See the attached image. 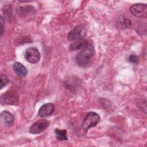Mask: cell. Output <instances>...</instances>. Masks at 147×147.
<instances>
[{"label": "cell", "instance_id": "obj_16", "mask_svg": "<svg viewBox=\"0 0 147 147\" xmlns=\"http://www.w3.org/2000/svg\"><path fill=\"white\" fill-rule=\"evenodd\" d=\"M128 60L132 63L137 64L139 63V57L136 55H130L128 57Z\"/></svg>", "mask_w": 147, "mask_h": 147}, {"label": "cell", "instance_id": "obj_12", "mask_svg": "<svg viewBox=\"0 0 147 147\" xmlns=\"http://www.w3.org/2000/svg\"><path fill=\"white\" fill-rule=\"evenodd\" d=\"M88 42V41L87 40L84 39L76 40L70 45L69 49L71 51L81 49Z\"/></svg>", "mask_w": 147, "mask_h": 147}, {"label": "cell", "instance_id": "obj_14", "mask_svg": "<svg viewBox=\"0 0 147 147\" xmlns=\"http://www.w3.org/2000/svg\"><path fill=\"white\" fill-rule=\"evenodd\" d=\"M19 11V14L22 16V17H25L27 16L29 13L30 14H33L34 13V9L29 6H22L20 7L18 9Z\"/></svg>", "mask_w": 147, "mask_h": 147}, {"label": "cell", "instance_id": "obj_9", "mask_svg": "<svg viewBox=\"0 0 147 147\" xmlns=\"http://www.w3.org/2000/svg\"><path fill=\"white\" fill-rule=\"evenodd\" d=\"M1 121L6 126H12L14 123V115L10 112L5 110L1 113Z\"/></svg>", "mask_w": 147, "mask_h": 147}, {"label": "cell", "instance_id": "obj_15", "mask_svg": "<svg viewBox=\"0 0 147 147\" xmlns=\"http://www.w3.org/2000/svg\"><path fill=\"white\" fill-rule=\"evenodd\" d=\"M1 79V89H2L5 86H6L9 82V79L6 75L1 74L0 76Z\"/></svg>", "mask_w": 147, "mask_h": 147}, {"label": "cell", "instance_id": "obj_11", "mask_svg": "<svg viewBox=\"0 0 147 147\" xmlns=\"http://www.w3.org/2000/svg\"><path fill=\"white\" fill-rule=\"evenodd\" d=\"M13 69L14 72L20 77H25L28 74L26 67L19 62H15L13 65Z\"/></svg>", "mask_w": 147, "mask_h": 147}, {"label": "cell", "instance_id": "obj_17", "mask_svg": "<svg viewBox=\"0 0 147 147\" xmlns=\"http://www.w3.org/2000/svg\"><path fill=\"white\" fill-rule=\"evenodd\" d=\"M0 24H1V31H0V33H1V36L2 35L3 32V29H4V20L3 17L1 16V21H0Z\"/></svg>", "mask_w": 147, "mask_h": 147}, {"label": "cell", "instance_id": "obj_8", "mask_svg": "<svg viewBox=\"0 0 147 147\" xmlns=\"http://www.w3.org/2000/svg\"><path fill=\"white\" fill-rule=\"evenodd\" d=\"M55 111V106L52 103H46L43 105L38 111V115L42 118H45L52 115Z\"/></svg>", "mask_w": 147, "mask_h": 147}, {"label": "cell", "instance_id": "obj_7", "mask_svg": "<svg viewBox=\"0 0 147 147\" xmlns=\"http://www.w3.org/2000/svg\"><path fill=\"white\" fill-rule=\"evenodd\" d=\"M49 126V122L45 119H40L35 122L30 127L29 131L32 134H38L47 129Z\"/></svg>", "mask_w": 147, "mask_h": 147}, {"label": "cell", "instance_id": "obj_3", "mask_svg": "<svg viewBox=\"0 0 147 147\" xmlns=\"http://www.w3.org/2000/svg\"><path fill=\"white\" fill-rule=\"evenodd\" d=\"M86 34L87 30L85 26L83 25H78L68 33L67 38L69 41H76L84 39Z\"/></svg>", "mask_w": 147, "mask_h": 147}, {"label": "cell", "instance_id": "obj_1", "mask_svg": "<svg viewBox=\"0 0 147 147\" xmlns=\"http://www.w3.org/2000/svg\"><path fill=\"white\" fill-rule=\"evenodd\" d=\"M95 54V49L92 44L88 42L77 54L76 61L78 65L82 67H87L92 63Z\"/></svg>", "mask_w": 147, "mask_h": 147}, {"label": "cell", "instance_id": "obj_5", "mask_svg": "<svg viewBox=\"0 0 147 147\" xmlns=\"http://www.w3.org/2000/svg\"><path fill=\"white\" fill-rule=\"evenodd\" d=\"M130 12L137 18H146L147 17V6L146 4L136 3L130 7Z\"/></svg>", "mask_w": 147, "mask_h": 147}, {"label": "cell", "instance_id": "obj_6", "mask_svg": "<svg viewBox=\"0 0 147 147\" xmlns=\"http://www.w3.org/2000/svg\"><path fill=\"white\" fill-rule=\"evenodd\" d=\"M40 53L38 50L33 47L29 48L25 53V57L27 61L32 64H36L40 60Z\"/></svg>", "mask_w": 147, "mask_h": 147}, {"label": "cell", "instance_id": "obj_13", "mask_svg": "<svg viewBox=\"0 0 147 147\" xmlns=\"http://www.w3.org/2000/svg\"><path fill=\"white\" fill-rule=\"evenodd\" d=\"M56 138L59 141H65L68 140L67 130L65 129H59L56 128L55 130Z\"/></svg>", "mask_w": 147, "mask_h": 147}, {"label": "cell", "instance_id": "obj_4", "mask_svg": "<svg viewBox=\"0 0 147 147\" xmlns=\"http://www.w3.org/2000/svg\"><path fill=\"white\" fill-rule=\"evenodd\" d=\"M19 97L17 92L14 90H8L3 93L0 98V101L2 105H14L18 102Z\"/></svg>", "mask_w": 147, "mask_h": 147}, {"label": "cell", "instance_id": "obj_10", "mask_svg": "<svg viewBox=\"0 0 147 147\" xmlns=\"http://www.w3.org/2000/svg\"><path fill=\"white\" fill-rule=\"evenodd\" d=\"M117 26L119 29H126L131 26L132 22L131 20L125 16H119L117 20Z\"/></svg>", "mask_w": 147, "mask_h": 147}, {"label": "cell", "instance_id": "obj_2", "mask_svg": "<svg viewBox=\"0 0 147 147\" xmlns=\"http://www.w3.org/2000/svg\"><path fill=\"white\" fill-rule=\"evenodd\" d=\"M100 121V118L97 113L93 111L88 112L83 121L82 129L87 132L90 128L96 126Z\"/></svg>", "mask_w": 147, "mask_h": 147}]
</instances>
